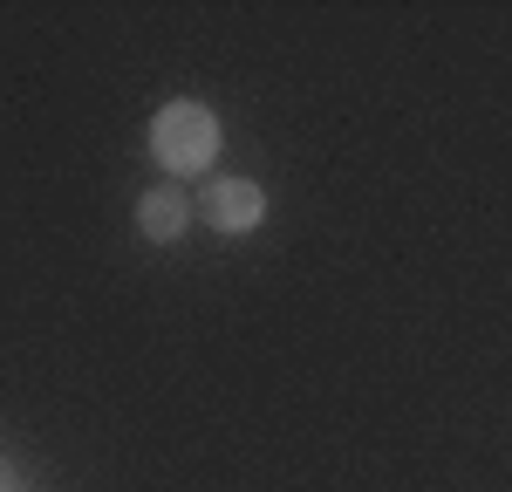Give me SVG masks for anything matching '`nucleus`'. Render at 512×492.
<instances>
[{
    "mask_svg": "<svg viewBox=\"0 0 512 492\" xmlns=\"http://www.w3.org/2000/svg\"><path fill=\"white\" fill-rule=\"evenodd\" d=\"M205 219H212L219 233H253V226L267 219V192H260L253 178H212V185H205Z\"/></svg>",
    "mask_w": 512,
    "mask_h": 492,
    "instance_id": "obj_2",
    "label": "nucleus"
},
{
    "mask_svg": "<svg viewBox=\"0 0 512 492\" xmlns=\"http://www.w3.org/2000/svg\"><path fill=\"white\" fill-rule=\"evenodd\" d=\"M151 151H158V164L171 178H192V171H205L219 158V117L205 103H164L151 117Z\"/></svg>",
    "mask_w": 512,
    "mask_h": 492,
    "instance_id": "obj_1",
    "label": "nucleus"
},
{
    "mask_svg": "<svg viewBox=\"0 0 512 492\" xmlns=\"http://www.w3.org/2000/svg\"><path fill=\"white\" fill-rule=\"evenodd\" d=\"M185 219H192V205H185V192H171V185L144 192V205H137V226H144L151 240H178Z\"/></svg>",
    "mask_w": 512,
    "mask_h": 492,
    "instance_id": "obj_3",
    "label": "nucleus"
}]
</instances>
